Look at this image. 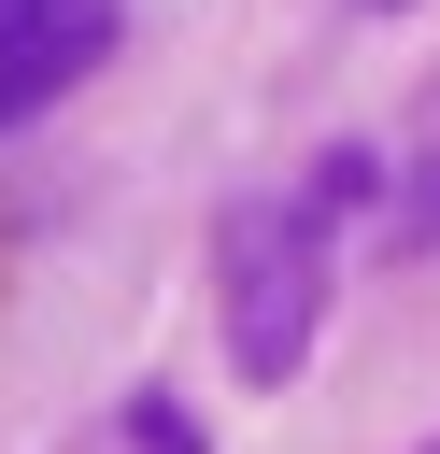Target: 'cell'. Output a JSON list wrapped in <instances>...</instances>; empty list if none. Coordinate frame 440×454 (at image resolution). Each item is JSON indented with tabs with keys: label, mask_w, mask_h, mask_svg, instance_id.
<instances>
[{
	"label": "cell",
	"mask_w": 440,
	"mask_h": 454,
	"mask_svg": "<svg viewBox=\"0 0 440 454\" xmlns=\"http://www.w3.org/2000/svg\"><path fill=\"white\" fill-rule=\"evenodd\" d=\"M213 298H227L241 383H298V355H312V326H326V184H312V199H227V227H213Z\"/></svg>",
	"instance_id": "obj_1"
},
{
	"label": "cell",
	"mask_w": 440,
	"mask_h": 454,
	"mask_svg": "<svg viewBox=\"0 0 440 454\" xmlns=\"http://www.w3.org/2000/svg\"><path fill=\"white\" fill-rule=\"evenodd\" d=\"M114 57V0H57V14H28L14 43H0V128H28L57 85H85Z\"/></svg>",
	"instance_id": "obj_2"
},
{
	"label": "cell",
	"mask_w": 440,
	"mask_h": 454,
	"mask_svg": "<svg viewBox=\"0 0 440 454\" xmlns=\"http://www.w3.org/2000/svg\"><path fill=\"white\" fill-rule=\"evenodd\" d=\"M128 440H142V454H213V440H199V411H170V397H142V411H128Z\"/></svg>",
	"instance_id": "obj_3"
},
{
	"label": "cell",
	"mask_w": 440,
	"mask_h": 454,
	"mask_svg": "<svg viewBox=\"0 0 440 454\" xmlns=\"http://www.w3.org/2000/svg\"><path fill=\"white\" fill-rule=\"evenodd\" d=\"M28 14H57V0H0V43H14V28H28Z\"/></svg>",
	"instance_id": "obj_4"
},
{
	"label": "cell",
	"mask_w": 440,
	"mask_h": 454,
	"mask_svg": "<svg viewBox=\"0 0 440 454\" xmlns=\"http://www.w3.org/2000/svg\"><path fill=\"white\" fill-rule=\"evenodd\" d=\"M426 454H440V440H426Z\"/></svg>",
	"instance_id": "obj_5"
}]
</instances>
